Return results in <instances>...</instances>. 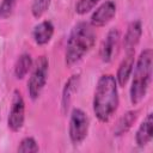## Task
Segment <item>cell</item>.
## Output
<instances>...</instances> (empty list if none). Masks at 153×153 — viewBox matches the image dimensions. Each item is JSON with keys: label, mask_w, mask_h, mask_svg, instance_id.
<instances>
[{"label": "cell", "mask_w": 153, "mask_h": 153, "mask_svg": "<svg viewBox=\"0 0 153 153\" xmlns=\"http://www.w3.org/2000/svg\"><path fill=\"white\" fill-rule=\"evenodd\" d=\"M137 111L136 110H130L124 112L115 123L114 127V135L116 136H121L123 134H126L135 123L136 118H137Z\"/></svg>", "instance_id": "14"}, {"label": "cell", "mask_w": 153, "mask_h": 153, "mask_svg": "<svg viewBox=\"0 0 153 153\" xmlns=\"http://www.w3.org/2000/svg\"><path fill=\"white\" fill-rule=\"evenodd\" d=\"M152 63L153 51L152 49H145L140 53L135 67H133V80L130 86V102L133 105H137L147 94L152 81Z\"/></svg>", "instance_id": "3"}, {"label": "cell", "mask_w": 153, "mask_h": 153, "mask_svg": "<svg viewBox=\"0 0 153 153\" xmlns=\"http://www.w3.org/2000/svg\"><path fill=\"white\" fill-rule=\"evenodd\" d=\"M99 0H78L75 4V12L78 14H85L90 12Z\"/></svg>", "instance_id": "19"}, {"label": "cell", "mask_w": 153, "mask_h": 153, "mask_svg": "<svg viewBox=\"0 0 153 153\" xmlns=\"http://www.w3.org/2000/svg\"><path fill=\"white\" fill-rule=\"evenodd\" d=\"M38 145L36 142V140L31 136H27V137H24L20 142H19V146L17 148L18 152L20 153H36L38 152Z\"/></svg>", "instance_id": "16"}, {"label": "cell", "mask_w": 153, "mask_h": 153, "mask_svg": "<svg viewBox=\"0 0 153 153\" xmlns=\"http://www.w3.org/2000/svg\"><path fill=\"white\" fill-rule=\"evenodd\" d=\"M54 35V25L50 20H43L38 25L35 26L32 31L33 39L36 44L38 45H44L50 42L51 37Z\"/></svg>", "instance_id": "13"}, {"label": "cell", "mask_w": 153, "mask_h": 153, "mask_svg": "<svg viewBox=\"0 0 153 153\" xmlns=\"http://www.w3.org/2000/svg\"><path fill=\"white\" fill-rule=\"evenodd\" d=\"M116 14V4L111 0L104 1L91 16L90 24L93 27H102L106 25Z\"/></svg>", "instance_id": "8"}, {"label": "cell", "mask_w": 153, "mask_h": 153, "mask_svg": "<svg viewBox=\"0 0 153 153\" xmlns=\"http://www.w3.org/2000/svg\"><path fill=\"white\" fill-rule=\"evenodd\" d=\"M24 121H25V102H24L22 93L18 90H14L12 94V102H11V109L8 112L7 126L10 130L17 133L23 128Z\"/></svg>", "instance_id": "6"}, {"label": "cell", "mask_w": 153, "mask_h": 153, "mask_svg": "<svg viewBox=\"0 0 153 153\" xmlns=\"http://www.w3.org/2000/svg\"><path fill=\"white\" fill-rule=\"evenodd\" d=\"M32 59L29 54H22L14 65V75L17 79H23L32 68Z\"/></svg>", "instance_id": "15"}, {"label": "cell", "mask_w": 153, "mask_h": 153, "mask_svg": "<svg viewBox=\"0 0 153 153\" xmlns=\"http://www.w3.org/2000/svg\"><path fill=\"white\" fill-rule=\"evenodd\" d=\"M17 2L18 0H2L0 4V18L2 19L8 18L13 13Z\"/></svg>", "instance_id": "18"}, {"label": "cell", "mask_w": 153, "mask_h": 153, "mask_svg": "<svg viewBox=\"0 0 153 153\" xmlns=\"http://www.w3.org/2000/svg\"><path fill=\"white\" fill-rule=\"evenodd\" d=\"M118 85L114 75L103 74L96 85L92 108L96 117L105 123L114 116L118 108Z\"/></svg>", "instance_id": "1"}, {"label": "cell", "mask_w": 153, "mask_h": 153, "mask_svg": "<svg viewBox=\"0 0 153 153\" xmlns=\"http://www.w3.org/2000/svg\"><path fill=\"white\" fill-rule=\"evenodd\" d=\"M142 35V25L140 20H133L126 31L123 38V48L126 51H135L136 45L140 42Z\"/></svg>", "instance_id": "9"}, {"label": "cell", "mask_w": 153, "mask_h": 153, "mask_svg": "<svg viewBox=\"0 0 153 153\" xmlns=\"http://www.w3.org/2000/svg\"><path fill=\"white\" fill-rule=\"evenodd\" d=\"M152 137H153V116L152 112H148L136 130L135 141L137 146L143 147L152 141Z\"/></svg>", "instance_id": "11"}, {"label": "cell", "mask_w": 153, "mask_h": 153, "mask_svg": "<svg viewBox=\"0 0 153 153\" xmlns=\"http://www.w3.org/2000/svg\"><path fill=\"white\" fill-rule=\"evenodd\" d=\"M94 27L86 22H80L72 29L65 51V61L68 67L78 63L94 45Z\"/></svg>", "instance_id": "2"}, {"label": "cell", "mask_w": 153, "mask_h": 153, "mask_svg": "<svg viewBox=\"0 0 153 153\" xmlns=\"http://www.w3.org/2000/svg\"><path fill=\"white\" fill-rule=\"evenodd\" d=\"M118 41H120V30L117 27L109 30V32L99 49V55H100V59L103 62L108 63V62L112 61L114 56L117 53Z\"/></svg>", "instance_id": "7"}, {"label": "cell", "mask_w": 153, "mask_h": 153, "mask_svg": "<svg viewBox=\"0 0 153 153\" xmlns=\"http://www.w3.org/2000/svg\"><path fill=\"white\" fill-rule=\"evenodd\" d=\"M88 127H90V118L87 114L79 108H74L71 112L69 127H68L69 139L73 145H80L86 139L88 133Z\"/></svg>", "instance_id": "5"}, {"label": "cell", "mask_w": 153, "mask_h": 153, "mask_svg": "<svg viewBox=\"0 0 153 153\" xmlns=\"http://www.w3.org/2000/svg\"><path fill=\"white\" fill-rule=\"evenodd\" d=\"M79 84H80V75L79 74L71 75L69 79L66 81L65 87L62 90V98H61V106H62V112L63 114L67 112V110H68V108L72 103V99H73L74 94L78 91Z\"/></svg>", "instance_id": "12"}, {"label": "cell", "mask_w": 153, "mask_h": 153, "mask_svg": "<svg viewBox=\"0 0 153 153\" xmlns=\"http://www.w3.org/2000/svg\"><path fill=\"white\" fill-rule=\"evenodd\" d=\"M48 68H49V61L47 56L42 55L36 60V63L33 66L32 73L27 81V91L31 99H37L47 82L48 78Z\"/></svg>", "instance_id": "4"}, {"label": "cell", "mask_w": 153, "mask_h": 153, "mask_svg": "<svg viewBox=\"0 0 153 153\" xmlns=\"http://www.w3.org/2000/svg\"><path fill=\"white\" fill-rule=\"evenodd\" d=\"M51 0H32L31 12L35 18H41L50 6Z\"/></svg>", "instance_id": "17"}, {"label": "cell", "mask_w": 153, "mask_h": 153, "mask_svg": "<svg viewBox=\"0 0 153 153\" xmlns=\"http://www.w3.org/2000/svg\"><path fill=\"white\" fill-rule=\"evenodd\" d=\"M134 59H135V51H126V56L124 59L121 61L117 73H116V81L118 86H124L133 72V67H134Z\"/></svg>", "instance_id": "10"}]
</instances>
